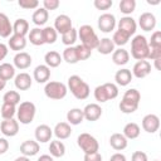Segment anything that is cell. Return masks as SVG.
Here are the masks:
<instances>
[{
	"instance_id": "9c48e42d",
	"label": "cell",
	"mask_w": 161,
	"mask_h": 161,
	"mask_svg": "<svg viewBox=\"0 0 161 161\" xmlns=\"http://www.w3.org/2000/svg\"><path fill=\"white\" fill-rule=\"evenodd\" d=\"M0 131L4 136L8 137H13L19 132V122L15 121L14 118L10 119H4L0 123Z\"/></svg>"
},
{
	"instance_id": "4dcf8cb0",
	"label": "cell",
	"mask_w": 161,
	"mask_h": 161,
	"mask_svg": "<svg viewBox=\"0 0 161 161\" xmlns=\"http://www.w3.org/2000/svg\"><path fill=\"white\" fill-rule=\"evenodd\" d=\"M49 18V13L44 9V8H38L34 13H33V16H31V20L35 25H44L47 23Z\"/></svg>"
},
{
	"instance_id": "484cf974",
	"label": "cell",
	"mask_w": 161,
	"mask_h": 161,
	"mask_svg": "<svg viewBox=\"0 0 161 161\" xmlns=\"http://www.w3.org/2000/svg\"><path fill=\"white\" fill-rule=\"evenodd\" d=\"M128 59H130V54L123 48H119V49L114 50L113 54H112V60L117 65H125L126 63H128Z\"/></svg>"
},
{
	"instance_id": "9f6ffc18",
	"label": "cell",
	"mask_w": 161,
	"mask_h": 161,
	"mask_svg": "<svg viewBox=\"0 0 161 161\" xmlns=\"http://www.w3.org/2000/svg\"><path fill=\"white\" fill-rule=\"evenodd\" d=\"M8 54V47L3 43H0V60H3Z\"/></svg>"
},
{
	"instance_id": "d6986e66",
	"label": "cell",
	"mask_w": 161,
	"mask_h": 161,
	"mask_svg": "<svg viewBox=\"0 0 161 161\" xmlns=\"http://www.w3.org/2000/svg\"><path fill=\"white\" fill-rule=\"evenodd\" d=\"M50 78V68L45 64H40L34 69V79L38 83H45Z\"/></svg>"
},
{
	"instance_id": "681fc988",
	"label": "cell",
	"mask_w": 161,
	"mask_h": 161,
	"mask_svg": "<svg viewBox=\"0 0 161 161\" xmlns=\"http://www.w3.org/2000/svg\"><path fill=\"white\" fill-rule=\"evenodd\" d=\"M60 5L59 0H44L43 1V8L48 11V10H55L58 6Z\"/></svg>"
},
{
	"instance_id": "e575fe53",
	"label": "cell",
	"mask_w": 161,
	"mask_h": 161,
	"mask_svg": "<svg viewBox=\"0 0 161 161\" xmlns=\"http://www.w3.org/2000/svg\"><path fill=\"white\" fill-rule=\"evenodd\" d=\"M29 40L33 45H42L44 44L43 39V29L40 28H34L29 31Z\"/></svg>"
},
{
	"instance_id": "94428289",
	"label": "cell",
	"mask_w": 161,
	"mask_h": 161,
	"mask_svg": "<svg viewBox=\"0 0 161 161\" xmlns=\"http://www.w3.org/2000/svg\"><path fill=\"white\" fill-rule=\"evenodd\" d=\"M160 60H161V58L160 59H155V67H156V69H160Z\"/></svg>"
},
{
	"instance_id": "6f0895ef",
	"label": "cell",
	"mask_w": 161,
	"mask_h": 161,
	"mask_svg": "<svg viewBox=\"0 0 161 161\" xmlns=\"http://www.w3.org/2000/svg\"><path fill=\"white\" fill-rule=\"evenodd\" d=\"M38 161H54V158H53L50 155H42V156L38 158Z\"/></svg>"
},
{
	"instance_id": "7c38bea8",
	"label": "cell",
	"mask_w": 161,
	"mask_h": 161,
	"mask_svg": "<svg viewBox=\"0 0 161 161\" xmlns=\"http://www.w3.org/2000/svg\"><path fill=\"white\" fill-rule=\"evenodd\" d=\"M83 116H84V118H86L87 121H91V122L97 121V119L102 116V108H101V106L97 104V103H89V104H87V106L84 107V109H83Z\"/></svg>"
},
{
	"instance_id": "7a4b0ae2",
	"label": "cell",
	"mask_w": 161,
	"mask_h": 161,
	"mask_svg": "<svg viewBox=\"0 0 161 161\" xmlns=\"http://www.w3.org/2000/svg\"><path fill=\"white\" fill-rule=\"evenodd\" d=\"M68 88L77 99H86L89 96V86L79 75H70L68 78Z\"/></svg>"
},
{
	"instance_id": "4316f807",
	"label": "cell",
	"mask_w": 161,
	"mask_h": 161,
	"mask_svg": "<svg viewBox=\"0 0 161 161\" xmlns=\"http://www.w3.org/2000/svg\"><path fill=\"white\" fill-rule=\"evenodd\" d=\"M29 31V23L25 19H16L15 23L13 24V33L16 35L25 36Z\"/></svg>"
},
{
	"instance_id": "11a10c76",
	"label": "cell",
	"mask_w": 161,
	"mask_h": 161,
	"mask_svg": "<svg viewBox=\"0 0 161 161\" xmlns=\"http://www.w3.org/2000/svg\"><path fill=\"white\" fill-rule=\"evenodd\" d=\"M109 161H127V160H126V156H125L123 153L117 152V153H113V155L111 156Z\"/></svg>"
},
{
	"instance_id": "d590c367",
	"label": "cell",
	"mask_w": 161,
	"mask_h": 161,
	"mask_svg": "<svg viewBox=\"0 0 161 161\" xmlns=\"http://www.w3.org/2000/svg\"><path fill=\"white\" fill-rule=\"evenodd\" d=\"M63 59L69 63V64H75L79 62L78 59V54H77V50H75V47H68L64 49L63 52Z\"/></svg>"
},
{
	"instance_id": "7402d4cb",
	"label": "cell",
	"mask_w": 161,
	"mask_h": 161,
	"mask_svg": "<svg viewBox=\"0 0 161 161\" xmlns=\"http://www.w3.org/2000/svg\"><path fill=\"white\" fill-rule=\"evenodd\" d=\"M109 145L112 148H114L117 151L125 150L127 147V138L122 133H113L109 137Z\"/></svg>"
},
{
	"instance_id": "5bb4252c",
	"label": "cell",
	"mask_w": 161,
	"mask_h": 161,
	"mask_svg": "<svg viewBox=\"0 0 161 161\" xmlns=\"http://www.w3.org/2000/svg\"><path fill=\"white\" fill-rule=\"evenodd\" d=\"M136 28H137L136 21H135V19H132L131 16H123V18H121V20L118 21V30L126 33V34L130 35V36L136 33Z\"/></svg>"
},
{
	"instance_id": "7bdbcfd3",
	"label": "cell",
	"mask_w": 161,
	"mask_h": 161,
	"mask_svg": "<svg viewBox=\"0 0 161 161\" xmlns=\"http://www.w3.org/2000/svg\"><path fill=\"white\" fill-rule=\"evenodd\" d=\"M75 50H77V54H78V59L79 60H86L91 57L92 54V50L88 49L87 47H84L83 44H79L75 47Z\"/></svg>"
},
{
	"instance_id": "f35d334b",
	"label": "cell",
	"mask_w": 161,
	"mask_h": 161,
	"mask_svg": "<svg viewBox=\"0 0 161 161\" xmlns=\"http://www.w3.org/2000/svg\"><path fill=\"white\" fill-rule=\"evenodd\" d=\"M77 35H78V33H77V30L74 28H72L67 33L62 34V42H63V44H65L68 47H72V44H74L75 40H77Z\"/></svg>"
},
{
	"instance_id": "cb8c5ba5",
	"label": "cell",
	"mask_w": 161,
	"mask_h": 161,
	"mask_svg": "<svg viewBox=\"0 0 161 161\" xmlns=\"http://www.w3.org/2000/svg\"><path fill=\"white\" fill-rule=\"evenodd\" d=\"M10 49L15 50V52H20L23 50L25 47H26V40H25V36H21V35H16V34H13L8 42Z\"/></svg>"
},
{
	"instance_id": "b9f144b4",
	"label": "cell",
	"mask_w": 161,
	"mask_h": 161,
	"mask_svg": "<svg viewBox=\"0 0 161 161\" xmlns=\"http://www.w3.org/2000/svg\"><path fill=\"white\" fill-rule=\"evenodd\" d=\"M3 101H4V103H10V104L16 106L20 102V94L16 91H9L4 94Z\"/></svg>"
},
{
	"instance_id": "83f0119b",
	"label": "cell",
	"mask_w": 161,
	"mask_h": 161,
	"mask_svg": "<svg viewBox=\"0 0 161 161\" xmlns=\"http://www.w3.org/2000/svg\"><path fill=\"white\" fill-rule=\"evenodd\" d=\"M96 49H97L101 54L107 55V54H111V53L114 52V44H113L112 39H109V38H103V39L99 40V43H98V45H97Z\"/></svg>"
},
{
	"instance_id": "d4e9b609",
	"label": "cell",
	"mask_w": 161,
	"mask_h": 161,
	"mask_svg": "<svg viewBox=\"0 0 161 161\" xmlns=\"http://www.w3.org/2000/svg\"><path fill=\"white\" fill-rule=\"evenodd\" d=\"M11 33H13V25L9 18L4 13H0V36L8 38L10 36Z\"/></svg>"
},
{
	"instance_id": "f907efd6",
	"label": "cell",
	"mask_w": 161,
	"mask_h": 161,
	"mask_svg": "<svg viewBox=\"0 0 161 161\" xmlns=\"http://www.w3.org/2000/svg\"><path fill=\"white\" fill-rule=\"evenodd\" d=\"M148 59H160L161 58V48H150L148 50Z\"/></svg>"
},
{
	"instance_id": "f5cc1de1",
	"label": "cell",
	"mask_w": 161,
	"mask_h": 161,
	"mask_svg": "<svg viewBox=\"0 0 161 161\" xmlns=\"http://www.w3.org/2000/svg\"><path fill=\"white\" fill-rule=\"evenodd\" d=\"M132 161H147V155L142 151H135L132 153Z\"/></svg>"
},
{
	"instance_id": "8992f818",
	"label": "cell",
	"mask_w": 161,
	"mask_h": 161,
	"mask_svg": "<svg viewBox=\"0 0 161 161\" xmlns=\"http://www.w3.org/2000/svg\"><path fill=\"white\" fill-rule=\"evenodd\" d=\"M44 93L50 99H63L67 96V86L62 82H48L44 87Z\"/></svg>"
},
{
	"instance_id": "3957f363",
	"label": "cell",
	"mask_w": 161,
	"mask_h": 161,
	"mask_svg": "<svg viewBox=\"0 0 161 161\" xmlns=\"http://www.w3.org/2000/svg\"><path fill=\"white\" fill-rule=\"evenodd\" d=\"M148 43L143 35H136L131 42V55L137 60H145L148 57Z\"/></svg>"
},
{
	"instance_id": "f6af8a7d",
	"label": "cell",
	"mask_w": 161,
	"mask_h": 161,
	"mask_svg": "<svg viewBox=\"0 0 161 161\" xmlns=\"http://www.w3.org/2000/svg\"><path fill=\"white\" fill-rule=\"evenodd\" d=\"M94 98H96L98 102H101V103L108 101V97H107V93H106V89H104L103 84L96 87V89H94Z\"/></svg>"
},
{
	"instance_id": "ee69618b",
	"label": "cell",
	"mask_w": 161,
	"mask_h": 161,
	"mask_svg": "<svg viewBox=\"0 0 161 161\" xmlns=\"http://www.w3.org/2000/svg\"><path fill=\"white\" fill-rule=\"evenodd\" d=\"M103 87H104V89H106L108 101H109V99H114V98L118 96V88H117V86H116L114 83H104Z\"/></svg>"
},
{
	"instance_id": "30bf717a",
	"label": "cell",
	"mask_w": 161,
	"mask_h": 161,
	"mask_svg": "<svg viewBox=\"0 0 161 161\" xmlns=\"http://www.w3.org/2000/svg\"><path fill=\"white\" fill-rule=\"evenodd\" d=\"M160 127V118L156 114H146L142 119V128L148 133H155Z\"/></svg>"
},
{
	"instance_id": "2e32d148",
	"label": "cell",
	"mask_w": 161,
	"mask_h": 161,
	"mask_svg": "<svg viewBox=\"0 0 161 161\" xmlns=\"http://www.w3.org/2000/svg\"><path fill=\"white\" fill-rule=\"evenodd\" d=\"M52 135H53V131L48 125H39L35 128V138L38 142L44 143V142L50 141Z\"/></svg>"
},
{
	"instance_id": "c3c4849f",
	"label": "cell",
	"mask_w": 161,
	"mask_h": 161,
	"mask_svg": "<svg viewBox=\"0 0 161 161\" xmlns=\"http://www.w3.org/2000/svg\"><path fill=\"white\" fill-rule=\"evenodd\" d=\"M113 1L112 0H94V6L98 10H107L112 6Z\"/></svg>"
},
{
	"instance_id": "ffe728a7",
	"label": "cell",
	"mask_w": 161,
	"mask_h": 161,
	"mask_svg": "<svg viewBox=\"0 0 161 161\" xmlns=\"http://www.w3.org/2000/svg\"><path fill=\"white\" fill-rule=\"evenodd\" d=\"M15 87L20 91H26L31 87V77L23 72V73H19L16 77H15Z\"/></svg>"
},
{
	"instance_id": "680465c9",
	"label": "cell",
	"mask_w": 161,
	"mask_h": 161,
	"mask_svg": "<svg viewBox=\"0 0 161 161\" xmlns=\"http://www.w3.org/2000/svg\"><path fill=\"white\" fill-rule=\"evenodd\" d=\"M5 86H6V82H5L4 79L0 78V91H3V89L5 88Z\"/></svg>"
},
{
	"instance_id": "6da1fadb",
	"label": "cell",
	"mask_w": 161,
	"mask_h": 161,
	"mask_svg": "<svg viewBox=\"0 0 161 161\" xmlns=\"http://www.w3.org/2000/svg\"><path fill=\"white\" fill-rule=\"evenodd\" d=\"M141 99V94L137 89L131 88L127 89L123 94V98L119 103V109L123 113H133L138 108V103Z\"/></svg>"
},
{
	"instance_id": "ab89813d",
	"label": "cell",
	"mask_w": 161,
	"mask_h": 161,
	"mask_svg": "<svg viewBox=\"0 0 161 161\" xmlns=\"http://www.w3.org/2000/svg\"><path fill=\"white\" fill-rule=\"evenodd\" d=\"M135 9H136V1L135 0H121V3H119L121 13L128 15V14L133 13Z\"/></svg>"
},
{
	"instance_id": "7dc6e473",
	"label": "cell",
	"mask_w": 161,
	"mask_h": 161,
	"mask_svg": "<svg viewBox=\"0 0 161 161\" xmlns=\"http://www.w3.org/2000/svg\"><path fill=\"white\" fill-rule=\"evenodd\" d=\"M18 4L23 9H36L39 6L38 0H19Z\"/></svg>"
},
{
	"instance_id": "74e56055",
	"label": "cell",
	"mask_w": 161,
	"mask_h": 161,
	"mask_svg": "<svg viewBox=\"0 0 161 161\" xmlns=\"http://www.w3.org/2000/svg\"><path fill=\"white\" fill-rule=\"evenodd\" d=\"M0 113H1V117L4 119H10L16 113V107L14 104H10V103H3Z\"/></svg>"
},
{
	"instance_id": "5b68a950",
	"label": "cell",
	"mask_w": 161,
	"mask_h": 161,
	"mask_svg": "<svg viewBox=\"0 0 161 161\" xmlns=\"http://www.w3.org/2000/svg\"><path fill=\"white\" fill-rule=\"evenodd\" d=\"M35 104L33 102L25 101L21 102L19 108L16 109V114H18V121L23 125H29L33 122L34 117H35Z\"/></svg>"
},
{
	"instance_id": "4fadbf2b",
	"label": "cell",
	"mask_w": 161,
	"mask_h": 161,
	"mask_svg": "<svg viewBox=\"0 0 161 161\" xmlns=\"http://www.w3.org/2000/svg\"><path fill=\"white\" fill-rule=\"evenodd\" d=\"M138 25L141 26L142 30L145 31H151L155 26H156V18L152 13H142L140 15V19H138Z\"/></svg>"
},
{
	"instance_id": "816d5d0a",
	"label": "cell",
	"mask_w": 161,
	"mask_h": 161,
	"mask_svg": "<svg viewBox=\"0 0 161 161\" xmlns=\"http://www.w3.org/2000/svg\"><path fill=\"white\" fill-rule=\"evenodd\" d=\"M84 161H102V156L99 152L84 153Z\"/></svg>"
},
{
	"instance_id": "f546056e",
	"label": "cell",
	"mask_w": 161,
	"mask_h": 161,
	"mask_svg": "<svg viewBox=\"0 0 161 161\" xmlns=\"http://www.w3.org/2000/svg\"><path fill=\"white\" fill-rule=\"evenodd\" d=\"M140 132H141L140 126H138L137 123H135V122H130V123H127V125L123 127V133H122V135H123L126 138L133 140V138H137V137L140 136Z\"/></svg>"
},
{
	"instance_id": "9a60e30c",
	"label": "cell",
	"mask_w": 161,
	"mask_h": 161,
	"mask_svg": "<svg viewBox=\"0 0 161 161\" xmlns=\"http://www.w3.org/2000/svg\"><path fill=\"white\" fill-rule=\"evenodd\" d=\"M151 73V64L147 60H138L132 69V75L136 78H145Z\"/></svg>"
},
{
	"instance_id": "603a6c76",
	"label": "cell",
	"mask_w": 161,
	"mask_h": 161,
	"mask_svg": "<svg viewBox=\"0 0 161 161\" xmlns=\"http://www.w3.org/2000/svg\"><path fill=\"white\" fill-rule=\"evenodd\" d=\"M132 73H131V70L130 69H119V70H117V73L114 74V80H116V83L118 84V86H122V87H125V86H127V84H130V82L132 80Z\"/></svg>"
},
{
	"instance_id": "e0dca14e",
	"label": "cell",
	"mask_w": 161,
	"mask_h": 161,
	"mask_svg": "<svg viewBox=\"0 0 161 161\" xmlns=\"http://www.w3.org/2000/svg\"><path fill=\"white\" fill-rule=\"evenodd\" d=\"M20 152L29 157V156H34L39 152V142L33 141V140H26L20 145Z\"/></svg>"
},
{
	"instance_id": "f1b7e54d",
	"label": "cell",
	"mask_w": 161,
	"mask_h": 161,
	"mask_svg": "<svg viewBox=\"0 0 161 161\" xmlns=\"http://www.w3.org/2000/svg\"><path fill=\"white\" fill-rule=\"evenodd\" d=\"M44 60H45V65H47V67H49V68H55V67H58V65L60 64L62 57H60V54H59L58 52L50 50V52H48V53L45 54Z\"/></svg>"
},
{
	"instance_id": "1f68e13d",
	"label": "cell",
	"mask_w": 161,
	"mask_h": 161,
	"mask_svg": "<svg viewBox=\"0 0 161 161\" xmlns=\"http://www.w3.org/2000/svg\"><path fill=\"white\" fill-rule=\"evenodd\" d=\"M83 119H84L83 109L72 108V109L68 111V113H67V121H68L70 125H79Z\"/></svg>"
},
{
	"instance_id": "ba28073f",
	"label": "cell",
	"mask_w": 161,
	"mask_h": 161,
	"mask_svg": "<svg viewBox=\"0 0 161 161\" xmlns=\"http://www.w3.org/2000/svg\"><path fill=\"white\" fill-rule=\"evenodd\" d=\"M116 26V18L109 13H104L98 18V28L103 33H109Z\"/></svg>"
},
{
	"instance_id": "52a82bcc",
	"label": "cell",
	"mask_w": 161,
	"mask_h": 161,
	"mask_svg": "<svg viewBox=\"0 0 161 161\" xmlns=\"http://www.w3.org/2000/svg\"><path fill=\"white\" fill-rule=\"evenodd\" d=\"M77 143L84 153L98 152V147H99L98 141L89 133H80L77 138Z\"/></svg>"
},
{
	"instance_id": "8fae6325",
	"label": "cell",
	"mask_w": 161,
	"mask_h": 161,
	"mask_svg": "<svg viewBox=\"0 0 161 161\" xmlns=\"http://www.w3.org/2000/svg\"><path fill=\"white\" fill-rule=\"evenodd\" d=\"M54 29L57 33H60V34H64L67 33L68 30L72 29V20L68 15L65 14H62V15H58L54 20Z\"/></svg>"
},
{
	"instance_id": "8d00e7d4",
	"label": "cell",
	"mask_w": 161,
	"mask_h": 161,
	"mask_svg": "<svg viewBox=\"0 0 161 161\" xmlns=\"http://www.w3.org/2000/svg\"><path fill=\"white\" fill-rule=\"evenodd\" d=\"M58 38V33L55 31V29L53 26H45L43 29V39L45 44H53L55 43Z\"/></svg>"
},
{
	"instance_id": "6125c7cd",
	"label": "cell",
	"mask_w": 161,
	"mask_h": 161,
	"mask_svg": "<svg viewBox=\"0 0 161 161\" xmlns=\"http://www.w3.org/2000/svg\"><path fill=\"white\" fill-rule=\"evenodd\" d=\"M155 161H158V160H155Z\"/></svg>"
},
{
	"instance_id": "60d3db41",
	"label": "cell",
	"mask_w": 161,
	"mask_h": 161,
	"mask_svg": "<svg viewBox=\"0 0 161 161\" xmlns=\"http://www.w3.org/2000/svg\"><path fill=\"white\" fill-rule=\"evenodd\" d=\"M128 39H130V35H127L126 33H123V31H121V30H117V31H114V34H113L112 42H113L114 45L121 47V45H125V44L128 42Z\"/></svg>"
},
{
	"instance_id": "836d02e7",
	"label": "cell",
	"mask_w": 161,
	"mask_h": 161,
	"mask_svg": "<svg viewBox=\"0 0 161 161\" xmlns=\"http://www.w3.org/2000/svg\"><path fill=\"white\" fill-rule=\"evenodd\" d=\"M15 75V68L10 63H3L0 64V78L4 79L5 82L11 79Z\"/></svg>"
},
{
	"instance_id": "bcb514c9",
	"label": "cell",
	"mask_w": 161,
	"mask_h": 161,
	"mask_svg": "<svg viewBox=\"0 0 161 161\" xmlns=\"http://www.w3.org/2000/svg\"><path fill=\"white\" fill-rule=\"evenodd\" d=\"M148 43V48H161V31L156 30L151 35V39Z\"/></svg>"
},
{
	"instance_id": "91938a15",
	"label": "cell",
	"mask_w": 161,
	"mask_h": 161,
	"mask_svg": "<svg viewBox=\"0 0 161 161\" xmlns=\"http://www.w3.org/2000/svg\"><path fill=\"white\" fill-rule=\"evenodd\" d=\"M15 161H30V160H29V157H26V156H20V157H18Z\"/></svg>"
},
{
	"instance_id": "277c9868",
	"label": "cell",
	"mask_w": 161,
	"mask_h": 161,
	"mask_svg": "<svg viewBox=\"0 0 161 161\" xmlns=\"http://www.w3.org/2000/svg\"><path fill=\"white\" fill-rule=\"evenodd\" d=\"M78 35L82 40V44L84 47H87L88 49H96L98 43H99V39L96 34V31L93 30V28L91 25H82L79 29H78Z\"/></svg>"
},
{
	"instance_id": "d6a6232c",
	"label": "cell",
	"mask_w": 161,
	"mask_h": 161,
	"mask_svg": "<svg viewBox=\"0 0 161 161\" xmlns=\"http://www.w3.org/2000/svg\"><path fill=\"white\" fill-rule=\"evenodd\" d=\"M49 151H50V155L52 157H62L64 153H65V146L62 141H52L50 145H49Z\"/></svg>"
},
{
	"instance_id": "44dd1931",
	"label": "cell",
	"mask_w": 161,
	"mask_h": 161,
	"mask_svg": "<svg viewBox=\"0 0 161 161\" xmlns=\"http://www.w3.org/2000/svg\"><path fill=\"white\" fill-rule=\"evenodd\" d=\"M53 131H54V135L57 136V138H59V140H65L72 133V128H70L69 123H67V122H59V123H57Z\"/></svg>"
},
{
	"instance_id": "db71d44e",
	"label": "cell",
	"mask_w": 161,
	"mask_h": 161,
	"mask_svg": "<svg viewBox=\"0 0 161 161\" xmlns=\"http://www.w3.org/2000/svg\"><path fill=\"white\" fill-rule=\"evenodd\" d=\"M8 148H9V142H8V140L4 138V137H0V155L5 153V152L8 151Z\"/></svg>"
},
{
	"instance_id": "ac0fdd59",
	"label": "cell",
	"mask_w": 161,
	"mask_h": 161,
	"mask_svg": "<svg viewBox=\"0 0 161 161\" xmlns=\"http://www.w3.org/2000/svg\"><path fill=\"white\" fill-rule=\"evenodd\" d=\"M31 64V57L26 52H19L14 57V65L18 69H26Z\"/></svg>"
}]
</instances>
